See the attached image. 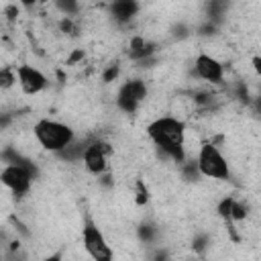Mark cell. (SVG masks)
Returning a JSON list of instances; mask_svg holds the SVG:
<instances>
[{
    "mask_svg": "<svg viewBox=\"0 0 261 261\" xmlns=\"http://www.w3.org/2000/svg\"><path fill=\"white\" fill-rule=\"evenodd\" d=\"M251 106H253V110H255V114H259V116H261V94L253 98V102H251Z\"/></svg>",
    "mask_w": 261,
    "mask_h": 261,
    "instance_id": "obj_24",
    "label": "cell"
},
{
    "mask_svg": "<svg viewBox=\"0 0 261 261\" xmlns=\"http://www.w3.org/2000/svg\"><path fill=\"white\" fill-rule=\"evenodd\" d=\"M41 261H63V251L59 249V251H55V253L47 255V257H45V259H41Z\"/></svg>",
    "mask_w": 261,
    "mask_h": 261,
    "instance_id": "obj_23",
    "label": "cell"
},
{
    "mask_svg": "<svg viewBox=\"0 0 261 261\" xmlns=\"http://www.w3.org/2000/svg\"><path fill=\"white\" fill-rule=\"evenodd\" d=\"M206 243H208V237H206V234L196 237V239H194V249H196V251H204V249H206Z\"/></svg>",
    "mask_w": 261,
    "mask_h": 261,
    "instance_id": "obj_22",
    "label": "cell"
},
{
    "mask_svg": "<svg viewBox=\"0 0 261 261\" xmlns=\"http://www.w3.org/2000/svg\"><path fill=\"white\" fill-rule=\"evenodd\" d=\"M137 237L143 245H155L159 239V228L153 222H141L137 226Z\"/></svg>",
    "mask_w": 261,
    "mask_h": 261,
    "instance_id": "obj_11",
    "label": "cell"
},
{
    "mask_svg": "<svg viewBox=\"0 0 261 261\" xmlns=\"http://www.w3.org/2000/svg\"><path fill=\"white\" fill-rule=\"evenodd\" d=\"M192 73L210 86H224V77H226L224 75V63L206 51H200L196 55L194 65H192Z\"/></svg>",
    "mask_w": 261,
    "mask_h": 261,
    "instance_id": "obj_7",
    "label": "cell"
},
{
    "mask_svg": "<svg viewBox=\"0 0 261 261\" xmlns=\"http://www.w3.org/2000/svg\"><path fill=\"white\" fill-rule=\"evenodd\" d=\"M82 59H84V51H82V49H75V51L67 57V65H75V63L82 61Z\"/></svg>",
    "mask_w": 261,
    "mask_h": 261,
    "instance_id": "obj_21",
    "label": "cell"
},
{
    "mask_svg": "<svg viewBox=\"0 0 261 261\" xmlns=\"http://www.w3.org/2000/svg\"><path fill=\"white\" fill-rule=\"evenodd\" d=\"M120 71H122V67H120L118 61L108 63V65L102 69V84H112V82H116V80L120 77Z\"/></svg>",
    "mask_w": 261,
    "mask_h": 261,
    "instance_id": "obj_15",
    "label": "cell"
},
{
    "mask_svg": "<svg viewBox=\"0 0 261 261\" xmlns=\"http://www.w3.org/2000/svg\"><path fill=\"white\" fill-rule=\"evenodd\" d=\"M14 69H16V80H18V88H20L22 94L37 96L43 90H47L49 77L39 67L31 65V63H18Z\"/></svg>",
    "mask_w": 261,
    "mask_h": 261,
    "instance_id": "obj_8",
    "label": "cell"
},
{
    "mask_svg": "<svg viewBox=\"0 0 261 261\" xmlns=\"http://www.w3.org/2000/svg\"><path fill=\"white\" fill-rule=\"evenodd\" d=\"M149 198H151V194H149L147 184L143 179H137L135 181V204L137 206H147L149 204Z\"/></svg>",
    "mask_w": 261,
    "mask_h": 261,
    "instance_id": "obj_14",
    "label": "cell"
},
{
    "mask_svg": "<svg viewBox=\"0 0 261 261\" xmlns=\"http://www.w3.org/2000/svg\"><path fill=\"white\" fill-rule=\"evenodd\" d=\"M232 204H234V196H224L218 204H216V214L224 220L230 222V214H232Z\"/></svg>",
    "mask_w": 261,
    "mask_h": 261,
    "instance_id": "obj_13",
    "label": "cell"
},
{
    "mask_svg": "<svg viewBox=\"0 0 261 261\" xmlns=\"http://www.w3.org/2000/svg\"><path fill=\"white\" fill-rule=\"evenodd\" d=\"M110 155H112V145L104 139H90L88 147L84 151L82 157V165L86 167V171L90 175L102 177L104 173H108L110 169Z\"/></svg>",
    "mask_w": 261,
    "mask_h": 261,
    "instance_id": "obj_6",
    "label": "cell"
},
{
    "mask_svg": "<svg viewBox=\"0 0 261 261\" xmlns=\"http://www.w3.org/2000/svg\"><path fill=\"white\" fill-rule=\"evenodd\" d=\"M33 137L41 149H45L53 155H59L71 143L77 141L73 126H69L61 120H53V118H39L33 124Z\"/></svg>",
    "mask_w": 261,
    "mask_h": 261,
    "instance_id": "obj_2",
    "label": "cell"
},
{
    "mask_svg": "<svg viewBox=\"0 0 261 261\" xmlns=\"http://www.w3.org/2000/svg\"><path fill=\"white\" fill-rule=\"evenodd\" d=\"M186 120L173 116V114H163V116H157L153 118L149 124H147V137L149 141L155 145V149L171 159L173 163L181 165L186 163L188 159V153H186Z\"/></svg>",
    "mask_w": 261,
    "mask_h": 261,
    "instance_id": "obj_1",
    "label": "cell"
},
{
    "mask_svg": "<svg viewBox=\"0 0 261 261\" xmlns=\"http://www.w3.org/2000/svg\"><path fill=\"white\" fill-rule=\"evenodd\" d=\"M251 67H253L255 75L261 80V55H253L251 57Z\"/></svg>",
    "mask_w": 261,
    "mask_h": 261,
    "instance_id": "obj_20",
    "label": "cell"
},
{
    "mask_svg": "<svg viewBox=\"0 0 261 261\" xmlns=\"http://www.w3.org/2000/svg\"><path fill=\"white\" fill-rule=\"evenodd\" d=\"M249 216V204L245 200H237L234 198V204H232V214H230V222H241Z\"/></svg>",
    "mask_w": 261,
    "mask_h": 261,
    "instance_id": "obj_16",
    "label": "cell"
},
{
    "mask_svg": "<svg viewBox=\"0 0 261 261\" xmlns=\"http://www.w3.org/2000/svg\"><path fill=\"white\" fill-rule=\"evenodd\" d=\"M18 80H16V69L10 67V65H4L0 69V88L2 90H10L12 86H16Z\"/></svg>",
    "mask_w": 261,
    "mask_h": 261,
    "instance_id": "obj_12",
    "label": "cell"
},
{
    "mask_svg": "<svg viewBox=\"0 0 261 261\" xmlns=\"http://www.w3.org/2000/svg\"><path fill=\"white\" fill-rule=\"evenodd\" d=\"M196 163H198L202 177L216 179V181H228L230 179V165L214 141H206L198 147Z\"/></svg>",
    "mask_w": 261,
    "mask_h": 261,
    "instance_id": "obj_3",
    "label": "cell"
},
{
    "mask_svg": "<svg viewBox=\"0 0 261 261\" xmlns=\"http://www.w3.org/2000/svg\"><path fill=\"white\" fill-rule=\"evenodd\" d=\"M59 31L63 35H75L77 33V24H75V18H69V16H61L59 20Z\"/></svg>",
    "mask_w": 261,
    "mask_h": 261,
    "instance_id": "obj_18",
    "label": "cell"
},
{
    "mask_svg": "<svg viewBox=\"0 0 261 261\" xmlns=\"http://www.w3.org/2000/svg\"><path fill=\"white\" fill-rule=\"evenodd\" d=\"M141 12V4L137 0H116L108 6V14L110 18L118 24V27H128L137 14Z\"/></svg>",
    "mask_w": 261,
    "mask_h": 261,
    "instance_id": "obj_10",
    "label": "cell"
},
{
    "mask_svg": "<svg viewBox=\"0 0 261 261\" xmlns=\"http://www.w3.org/2000/svg\"><path fill=\"white\" fill-rule=\"evenodd\" d=\"M82 247L90 261H114V251L108 245L102 228L92 220L90 214H86L82 224Z\"/></svg>",
    "mask_w": 261,
    "mask_h": 261,
    "instance_id": "obj_4",
    "label": "cell"
},
{
    "mask_svg": "<svg viewBox=\"0 0 261 261\" xmlns=\"http://www.w3.org/2000/svg\"><path fill=\"white\" fill-rule=\"evenodd\" d=\"M55 6L61 12V16H69V18H75V14L82 8L77 2H71V0H59V2H55Z\"/></svg>",
    "mask_w": 261,
    "mask_h": 261,
    "instance_id": "obj_17",
    "label": "cell"
},
{
    "mask_svg": "<svg viewBox=\"0 0 261 261\" xmlns=\"http://www.w3.org/2000/svg\"><path fill=\"white\" fill-rule=\"evenodd\" d=\"M149 261H173L167 247H155L149 255Z\"/></svg>",
    "mask_w": 261,
    "mask_h": 261,
    "instance_id": "obj_19",
    "label": "cell"
},
{
    "mask_svg": "<svg viewBox=\"0 0 261 261\" xmlns=\"http://www.w3.org/2000/svg\"><path fill=\"white\" fill-rule=\"evenodd\" d=\"M157 53H159V43L151 41V39H145L143 35H133L130 41H128V47H126L128 59L137 65L143 63V61L153 59Z\"/></svg>",
    "mask_w": 261,
    "mask_h": 261,
    "instance_id": "obj_9",
    "label": "cell"
},
{
    "mask_svg": "<svg viewBox=\"0 0 261 261\" xmlns=\"http://www.w3.org/2000/svg\"><path fill=\"white\" fill-rule=\"evenodd\" d=\"M149 96V88L145 84L143 77H128L126 82H122L118 86L114 104L120 112L124 114H135L139 110V106L143 104V100H147Z\"/></svg>",
    "mask_w": 261,
    "mask_h": 261,
    "instance_id": "obj_5",
    "label": "cell"
}]
</instances>
